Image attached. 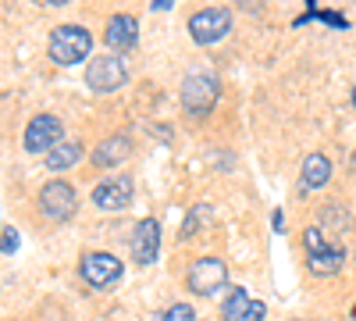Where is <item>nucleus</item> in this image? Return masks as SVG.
<instances>
[{
  "instance_id": "obj_11",
  "label": "nucleus",
  "mask_w": 356,
  "mask_h": 321,
  "mask_svg": "<svg viewBox=\"0 0 356 321\" xmlns=\"http://www.w3.org/2000/svg\"><path fill=\"white\" fill-rule=\"evenodd\" d=\"M104 43L111 50H118V54L136 50V43H139V22L132 15H114L107 22V29H104Z\"/></svg>"
},
{
  "instance_id": "obj_21",
  "label": "nucleus",
  "mask_w": 356,
  "mask_h": 321,
  "mask_svg": "<svg viewBox=\"0 0 356 321\" xmlns=\"http://www.w3.org/2000/svg\"><path fill=\"white\" fill-rule=\"evenodd\" d=\"M157 8H161V11H168V8H171V0H154V11H157Z\"/></svg>"
},
{
  "instance_id": "obj_6",
  "label": "nucleus",
  "mask_w": 356,
  "mask_h": 321,
  "mask_svg": "<svg viewBox=\"0 0 356 321\" xmlns=\"http://www.w3.org/2000/svg\"><path fill=\"white\" fill-rule=\"evenodd\" d=\"M79 275L93 285V289H107V285H114L118 279H122V260H118L114 253L89 250V253H82V260H79Z\"/></svg>"
},
{
  "instance_id": "obj_23",
  "label": "nucleus",
  "mask_w": 356,
  "mask_h": 321,
  "mask_svg": "<svg viewBox=\"0 0 356 321\" xmlns=\"http://www.w3.org/2000/svg\"><path fill=\"white\" fill-rule=\"evenodd\" d=\"M353 107H356V86H353Z\"/></svg>"
},
{
  "instance_id": "obj_2",
  "label": "nucleus",
  "mask_w": 356,
  "mask_h": 321,
  "mask_svg": "<svg viewBox=\"0 0 356 321\" xmlns=\"http://www.w3.org/2000/svg\"><path fill=\"white\" fill-rule=\"evenodd\" d=\"M86 82L93 93H114L129 82V65L122 54H97L86 65Z\"/></svg>"
},
{
  "instance_id": "obj_13",
  "label": "nucleus",
  "mask_w": 356,
  "mask_h": 321,
  "mask_svg": "<svg viewBox=\"0 0 356 321\" xmlns=\"http://www.w3.org/2000/svg\"><path fill=\"white\" fill-rule=\"evenodd\" d=\"M129 154H132V139H129L125 132H118V136L104 139L100 147H97V154H93V164H97V168H114V164H122Z\"/></svg>"
},
{
  "instance_id": "obj_16",
  "label": "nucleus",
  "mask_w": 356,
  "mask_h": 321,
  "mask_svg": "<svg viewBox=\"0 0 356 321\" xmlns=\"http://www.w3.org/2000/svg\"><path fill=\"white\" fill-rule=\"evenodd\" d=\"M342 260H346V253L339 246H324L321 253H310L307 257V265H310L314 275H335L342 268Z\"/></svg>"
},
{
  "instance_id": "obj_15",
  "label": "nucleus",
  "mask_w": 356,
  "mask_h": 321,
  "mask_svg": "<svg viewBox=\"0 0 356 321\" xmlns=\"http://www.w3.org/2000/svg\"><path fill=\"white\" fill-rule=\"evenodd\" d=\"M328 179H332V161L324 154H310L303 161V189H321L328 186Z\"/></svg>"
},
{
  "instance_id": "obj_18",
  "label": "nucleus",
  "mask_w": 356,
  "mask_h": 321,
  "mask_svg": "<svg viewBox=\"0 0 356 321\" xmlns=\"http://www.w3.org/2000/svg\"><path fill=\"white\" fill-rule=\"evenodd\" d=\"M303 243H307V257H310V253H321L324 246H328V243H324V236H321V228H317V225L303 232Z\"/></svg>"
},
{
  "instance_id": "obj_9",
  "label": "nucleus",
  "mask_w": 356,
  "mask_h": 321,
  "mask_svg": "<svg viewBox=\"0 0 356 321\" xmlns=\"http://www.w3.org/2000/svg\"><path fill=\"white\" fill-rule=\"evenodd\" d=\"M157 250H161V225L157 218H143L132 232V260L146 268L157 260Z\"/></svg>"
},
{
  "instance_id": "obj_4",
  "label": "nucleus",
  "mask_w": 356,
  "mask_h": 321,
  "mask_svg": "<svg viewBox=\"0 0 356 321\" xmlns=\"http://www.w3.org/2000/svg\"><path fill=\"white\" fill-rule=\"evenodd\" d=\"M228 29H232V15L225 8H203L189 18V36L200 47H214L218 40L228 36Z\"/></svg>"
},
{
  "instance_id": "obj_14",
  "label": "nucleus",
  "mask_w": 356,
  "mask_h": 321,
  "mask_svg": "<svg viewBox=\"0 0 356 321\" xmlns=\"http://www.w3.org/2000/svg\"><path fill=\"white\" fill-rule=\"evenodd\" d=\"M82 161V143L79 139H61L57 147L47 154V168L50 171H65V168H75Z\"/></svg>"
},
{
  "instance_id": "obj_1",
  "label": "nucleus",
  "mask_w": 356,
  "mask_h": 321,
  "mask_svg": "<svg viewBox=\"0 0 356 321\" xmlns=\"http://www.w3.org/2000/svg\"><path fill=\"white\" fill-rule=\"evenodd\" d=\"M47 54H50V61H54V65L72 68V65L86 61V57L93 54V36H89V29L72 25V22H68V25H57L54 33H50Z\"/></svg>"
},
{
  "instance_id": "obj_19",
  "label": "nucleus",
  "mask_w": 356,
  "mask_h": 321,
  "mask_svg": "<svg viewBox=\"0 0 356 321\" xmlns=\"http://www.w3.org/2000/svg\"><path fill=\"white\" fill-rule=\"evenodd\" d=\"M164 321H196V318H193V307L189 304H175V307H168Z\"/></svg>"
},
{
  "instance_id": "obj_5",
  "label": "nucleus",
  "mask_w": 356,
  "mask_h": 321,
  "mask_svg": "<svg viewBox=\"0 0 356 321\" xmlns=\"http://www.w3.org/2000/svg\"><path fill=\"white\" fill-rule=\"evenodd\" d=\"M225 282H228V268H225L221 257H200L196 265L186 272V285L193 289L196 297H214Z\"/></svg>"
},
{
  "instance_id": "obj_10",
  "label": "nucleus",
  "mask_w": 356,
  "mask_h": 321,
  "mask_svg": "<svg viewBox=\"0 0 356 321\" xmlns=\"http://www.w3.org/2000/svg\"><path fill=\"white\" fill-rule=\"evenodd\" d=\"M129 200H132V179H125V175L104 179L93 189V203L100 211H122V208H129Z\"/></svg>"
},
{
  "instance_id": "obj_12",
  "label": "nucleus",
  "mask_w": 356,
  "mask_h": 321,
  "mask_svg": "<svg viewBox=\"0 0 356 321\" xmlns=\"http://www.w3.org/2000/svg\"><path fill=\"white\" fill-rule=\"evenodd\" d=\"M264 304L253 300L246 289H232V297L221 304V318L225 321H264Z\"/></svg>"
},
{
  "instance_id": "obj_20",
  "label": "nucleus",
  "mask_w": 356,
  "mask_h": 321,
  "mask_svg": "<svg viewBox=\"0 0 356 321\" xmlns=\"http://www.w3.org/2000/svg\"><path fill=\"white\" fill-rule=\"evenodd\" d=\"M18 250V232L15 225H4V253H15Z\"/></svg>"
},
{
  "instance_id": "obj_8",
  "label": "nucleus",
  "mask_w": 356,
  "mask_h": 321,
  "mask_svg": "<svg viewBox=\"0 0 356 321\" xmlns=\"http://www.w3.org/2000/svg\"><path fill=\"white\" fill-rule=\"evenodd\" d=\"M79 208V196L68 182H47L40 189V211L50 218V221H68Z\"/></svg>"
},
{
  "instance_id": "obj_17",
  "label": "nucleus",
  "mask_w": 356,
  "mask_h": 321,
  "mask_svg": "<svg viewBox=\"0 0 356 321\" xmlns=\"http://www.w3.org/2000/svg\"><path fill=\"white\" fill-rule=\"evenodd\" d=\"M211 218H214V211H211V208H203V203H200V208H193V214L186 218V225H182V232H178V236H182V240H193L196 232L203 228V221H211Z\"/></svg>"
},
{
  "instance_id": "obj_3",
  "label": "nucleus",
  "mask_w": 356,
  "mask_h": 321,
  "mask_svg": "<svg viewBox=\"0 0 356 321\" xmlns=\"http://www.w3.org/2000/svg\"><path fill=\"white\" fill-rule=\"evenodd\" d=\"M218 93H221V86H218V75L211 72H193L182 82V104L189 114H207L218 104Z\"/></svg>"
},
{
  "instance_id": "obj_22",
  "label": "nucleus",
  "mask_w": 356,
  "mask_h": 321,
  "mask_svg": "<svg viewBox=\"0 0 356 321\" xmlns=\"http://www.w3.org/2000/svg\"><path fill=\"white\" fill-rule=\"evenodd\" d=\"M43 4H50V8H61V4H68V0H43Z\"/></svg>"
},
{
  "instance_id": "obj_7",
  "label": "nucleus",
  "mask_w": 356,
  "mask_h": 321,
  "mask_svg": "<svg viewBox=\"0 0 356 321\" xmlns=\"http://www.w3.org/2000/svg\"><path fill=\"white\" fill-rule=\"evenodd\" d=\"M61 139H65V125H61V118H54V114H36V118L25 125V150L29 154H50Z\"/></svg>"
}]
</instances>
